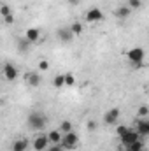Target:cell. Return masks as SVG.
Instances as JSON below:
<instances>
[{
  "label": "cell",
  "mask_w": 149,
  "mask_h": 151,
  "mask_svg": "<svg viewBox=\"0 0 149 151\" xmlns=\"http://www.w3.org/2000/svg\"><path fill=\"white\" fill-rule=\"evenodd\" d=\"M75 84V77H74V74H65V86H74Z\"/></svg>",
  "instance_id": "7402d4cb"
},
{
  "label": "cell",
  "mask_w": 149,
  "mask_h": 151,
  "mask_svg": "<svg viewBox=\"0 0 149 151\" xmlns=\"http://www.w3.org/2000/svg\"><path fill=\"white\" fill-rule=\"evenodd\" d=\"M126 132H128V127H125V125H119V127L116 128V134H117L119 137H121V135H125Z\"/></svg>",
  "instance_id": "484cf974"
},
{
  "label": "cell",
  "mask_w": 149,
  "mask_h": 151,
  "mask_svg": "<svg viewBox=\"0 0 149 151\" xmlns=\"http://www.w3.org/2000/svg\"><path fill=\"white\" fill-rule=\"evenodd\" d=\"M47 137H49V142L51 144H62L63 134L60 130H51V132H47Z\"/></svg>",
  "instance_id": "8fae6325"
},
{
  "label": "cell",
  "mask_w": 149,
  "mask_h": 151,
  "mask_svg": "<svg viewBox=\"0 0 149 151\" xmlns=\"http://www.w3.org/2000/svg\"><path fill=\"white\" fill-rule=\"evenodd\" d=\"M46 114L44 113H39V111H34V113L28 114V118H27V125H28V128H32V130H44L46 128Z\"/></svg>",
  "instance_id": "6da1fadb"
},
{
  "label": "cell",
  "mask_w": 149,
  "mask_h": 151,
  "mask_svg": "<svg viewBox=\"0 0 149 151\" xmlns=\"http://www.w3.org/2000/svg\"><path fill=\"white\" fill-rule=\"evenodd\" d=\"M30 44H32L30 40H27V39H21V40H19V44H18V46H19V51H27Z\"/></svg>",
  "instance_id": "603a6c76"
},
{
  "label": "cell",
  "mask_w": 149,
  "mask_h": 151,
  "mask_svg": "<svg viewBox=\"0 0 149 151\" xmlns=\"http://www.w3.org/2000/svg\"><path fill=\"white\" fill-rule=\"evenodd\" d=\"M11 150L12 151H27L28 150V141H27V139H16V141L12 142Z\"/></svg>",
  "instance_id": "7c38bea8"
},
{
  "label": "cell",
  "mask_w": 149,
  "mask_h": 151,
  "mask_svg": "<svg viewBox=\"0 0 149 151\" xmlns=\"http://www.w3.org/2000/svg\"><path fill=\"white\" fill-rule=\"evenodd\" d=\"M47 69H49V62H47V60H40V62H39V70H40V72H46Z\"/></svg>",
  "instance_id": "d4e9b609"
},
{
  "label": "cell",
  "mask_w": 149,
  "mask_h": 151,
  "mask_svg": "<svg viewBox=\"0 0 149 151\" xmlns=\"http://www.w3.org/2000/svg\"><path fill=\"white\" fill-rule=\"evenodd\" d=\"M39 37H40V30H39V28H28V30L25 32V39L30 40V42H37Z\"/></svg>",
  "instance_id": "5bb4252c"
},
{
  "label": "cell",
  "mask_w": 149,
  "mask_h": 151,
  "mask_svg": "<svg viewBox=\"0 0 149 151\" xmlns=\"http://www.w3.org/2000/svg\"><path fill=\"white\" fill-rule=\"evenodd\" d=\"M67 2H69L72 7H75V5H79V4H81V0H67Z\"/></svg>",
  "instance_id": "f546056e"
},
{
  "label": "cell",
  "mask_w": 149,
  "mask_h": 151,
  "mask_svg": "<svg viewBox=\"0 0 149 151\" xmlns=\"http://www.w3.org/2000/svg\"><path fill=\"white\" fill-rule=\"evenodd\" d=\"M2 72H4V77H5V81H14V79L19 76L18 69H16L12 63H9V62L4 65V70H2Z\"/></svg>",
  "instance_id": "52a82bcc"
},
{
  "label": "cell",
  "mask_w": 149,
  "mask_h": 151,
  "mask_svg": "<svg viewBox=\"0 0 149 151\" xmlns=\"http://www.w3.org/2000/svg\"><path fill=\"white\" fill-rule=\"evenodd\" d=\"M119 139H121V144L126 148V146H132L133 142L140 141V134H139L137 130H132V128H128V132H126L125 135H121Z\"/></svg>",
  "instance_id": "5b68a950"
},
{
  "label": "cell",
  "mask_w": 149,
  "mask_h": 151,
  "mask_svg": "<svg viewBox=\"0 0 149 151\" xmlns=\"http://www.w3.org/2000/svg\"><path fill=\"white\" fill-rule=\"evenodd\" d=\"M95 128H97V123H95L93 119H90V121H88V130H90V132H93Z\"/></svg>",
  "instance_id": "f1b7e54d"
},
{
  "label": "cell",
  "mask_w": 149,
  "mask_h": 151,
  "mask_svg": "<svg viewBox=\"0 0 149 151\" xmlns=\"http://www.w3.org/2000/svg\"><path fill=\"white\" fill-rule=\"evenodd\" d=\"M130 12H132V9H130L128 5H119L114 14H116V18H119V19H126V18L130 16Z\"/></svg>",
  "instance_id": "4fadbf2b"
},
{
  "label": "cell",
  "mask_w": 149,
  "mask_h": 151,
  "mask_svg": "<svg viewBox=\"0 0 149 151\" xmlns=\"http://www.w3.org/2000/svg\"><path fill=\"white\" fill-rule=\"evenodd\" d=\"M49 146H51V142H49L47 134H40L34 141V151H44V150H47Z\"/></svg>",
  "instance_id": "8992f818"
},
{
  "label": "cell",
  "mask_w": 149,
  "mask_h": 151,
  "mask_svg": "<svg viewBox=\"0 0 149 151\" xmlns=\"http://www.w3.org/2000/svg\"><path fill=\"white\" fill-rule=\"evenodd\" d=\"M126 151H144V144H142L140 141H137V142H133L132 146H126Z\"/></svg>",
  "instance_id": "d6986e66"
},
{
  "label": "cell",
  "mask_w": 149,
  "mask_h": 151,
  "mask_svg": "<svg viewBox=\"0 0 149 151\" xmlns=\"http://www.w3.org/2000/svg\"><path fill=\"white\" fill-rule=\"evenodd\" d=\"M119 109L117 107H112V109H109L107 113L104 114V123L105 125H112V123H116L117 119H119Z\"/></svg>",
  "instance_id": "ba28073f"
},
{
  "label": "cell",
  "mask_w": 149,
  "mask_h": 151,
  "mask_svg": "<svg viewBox=\"0 0 149 151\" xmlns=\"http://www.w3.org/2000/svg\"><path fill=\"white\" fill-rule=\"evenodd\" d=\"M137 132L140 135H149V119H140L137 123Z\"/></svg>",
  "instance_id": "9a60e30c"
},
{
  "label": "cell",
  "mask_w": 149,
  "mask_h": 151,
  "mask_svg": "<svg viewBox=\"0 0 149 151\" xmlns=\"http://www.w3.org/2000/svg\"><path fill=\"white\" fill-rule=\"evenodd\" d=\"M62 134H69V132H72L74 130V125L69 121V119H65V121H62V125H60V128H58Z\"/></svg>",
  "instance_id": "2e32d148"
},
{
  "label": "cell",
  "mask_w": 149,
  "mask_h": 151,
  "mask_svg": "<svg viewBox=\"0 0 149 151\" xmlns=\"http://www.w3.org/2000/svg\"><path fill=\"white\" fill-rule=\"evenodd\" d=\"M4 23H5V25H12V23H14V14L5 16V18H4Z\"/></svg>",
  "instance_id": "83f0119b"
},
{
  "label": "cell",
  "mask_w": 149,
  "mask_h": 151,
  "mask_svg": "<svg viewBox=\"0 0 149 151\" xmlns=\"http://www.w3.org/2000/svg\"><path fill=\"white\" fill-rule=\"evenodd\" d=\"M144 56H146V53H144V49L139 47V46L130 47V49L126 51V58H128V62H130L133 67H140L142 62H144Z\"/></svg>",
  "instance_id": "7a4b0ae2"
},
{
  "label": "cell",
  "mask_w": 149,
  "mask_h": 151,
  "mask_svg": "<svg viewBox=\"0 0 149 151\" xmlns=\"http://www.w3.org/2000/svg\"><path fill=\"white\" fill-rule=\"evenodd\" d=\"M126 5H128L132 11H135V9H139V7L142 5V2H140V0H128V2H126Z\"/></svg>",
  "instance_id": "44dd1931"
},
{
  "label": "cell",
  "mask_w": 149,
  "mask_h": 151,
  "mask_svg": "<svg viewBox=\"0 0 149 151\" xmlns=\"http://www.w3.org/2000/svg\"><path fill=\"white\" fill-rule=\"evenodd\" d=\"M79 144V135L75 134L74 130L69 132V134H63V139H62V146L63 150H75Z\"/></svg>",
  "instance_id": "3957f363"
},
{
  "label": "cell",
  "mask_w": 149,
  "mask_h": 151,
  "mask_svg": "<svg viewBox=\"0 0 149 151\" xmlns=\"http://www.w3.org/2000/svg\"><path fill=\"white\" fill-rule=\"evenodd\" d=\"M47 151H65V150H63L62 144H51V146L47 148Z\"/></svg>",
  "instance_id": "4316f807"
},
{
  "label": "cell",
  "mask_w": 149,
  "mask_h": 151,
  "mask_svg": "<svg viewBox=\"0 0 149 151\" xmlns=\"http://www.w3.org/2000/svg\"><path fill=\"white\" fill-rule=\"evenodd\" d=\"M0 14H2V18H5V16H9V14H12V12H11V7L4 4V5L0 7Z\"/></svg>",
  "instance_id": "cb8c5ba5"
},
{
  "label": "cell",
  "mask_w": 149,
  "mask_h": 151,
  "mask_svg": "<svg viewBox=\"0 0 149 151\" xmlns=\"http://www.w3.org/2000/svg\"><path fill=\"white\" fill-rule=\"evenodd\" d=\"M56 35H58V39H60L62 42H70V40L74 39V34L70 32V27H69V28H60V30L56 32Z\"/></svg>",
  "instance_id": "30bf717a"
},
{
  "label": "cell",
  "mask_w": 149,
  "mask_h": 151,
  "mask_svg": "<svg viewBox=\"0 0 149 151\" xmlns=\"http://www.w3.org/2000/svg\"><path fill=\"white\" fill-rule=\"evenodd\" d=\"M70 32L74 34V37H77V35H81V34H82V25H81L79 21H75V23H72V25H70Z\"/></svg>",
  "instance_id": "ac0fdd59"
},
{
  "label": "cell",
  "mask_w": 149,
  "mask_h": 151,
  "mask_svg": "<svg viewBox=\"0 0 149 151\" xmlns=\"http://www.w3.org/2000/svg\"><path fill=\"white\" fill-rule=\"evenodd\" d=\"M84 19H86V23H98V21L104 19V12H102L98 7H91V9L86 11Z\"/></svg>",
  "instance_id": "277c9868"
},
{
  "label": "cell",
  "mask_w": 149,
  "mask_h": 151,
  "mask_svg": "<svg viewBox=\"0 0 149 151\" xmlns=\"http://www.w3.org/2000/svg\"><path fill=\"white\" fill-rule=\"evenodd\" d=\"M25 81H27L28 86L35 88V86L40 84V74H39V72H27V74H25Z\"/></svg>",
  "instance_id": "9c48e42d"
},
{
  "label": "cell",
  "mask_w": 149,
  "mask_h": 151,
  "mask_svg": "<svg viewBox=\"0 0 149 151\" xmlns=\"http://www.w3.org/2000/svg\"><path fill=\"white\" fill-rule=\"evenodd\" d=\"M53 84H54V88H63L65 86V74H58L54 79H53Z\"/></svg>",
  "instance_id": "e0dca14e"
},
{
  "label": "cell",
  "mask_w": 149,
  "mask_h": 151,
  "mask_svg": "<svg viewBox=\"0 0 149 151\" xmlns=\"http://www.w3.org/2000/svg\"><path fill=\"white\" fill-rule=\"evenodd\" d=\"M148 114H149V107L148 106H140V107L137 109V116H139V118H146Z\"/></svg>",
  "instance_id": "ffe728a7"
}]
</instances>
